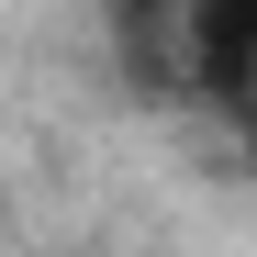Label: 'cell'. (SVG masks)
Listing matches in <instances>:
<instances>
[{
	"mask_svg": "<svg viewBox=\"0 0 257 257\" xmlns=\"http://www.w3.org/2000/svg\"><path fill=\"white\" fill-rule=\"evenodd\" d=\"M179 90L212 112L257 90V0H179Z\"/></svg>",
	"mask_w": 257,
	"mask_h": 257,
	"instance_id": "6da1fadb",
	"label": "cell"
},
{
	"mask_svg": "<svg viewBox=\"0 0 257 257\" xmlns=\"http://www.w3.org/2000/svg\"><path fill=\"white\" fill-rule=\"evenodd\" d=\"M224 135H235V168H246V179H257V90H246V101L224 112Z\"/></svg>",
	"mask_w": 257,
	"mask_h": 257,
	"instance_id": "7a4b0ae2",
	"label": "cell"
}]
</instances>
